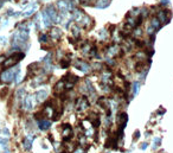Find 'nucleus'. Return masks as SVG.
Here are the masks:
<instances>
[{
	"label": "nucleus",
	"mask_w": 173,
	"mask_h": 153,
	"mask_svg": "<svg viewBox=\"0 0 173 153\" xmlns=\"http://www.w3.org/2000/svg\"><path fill=\"white\" fill-rule=\"evenodd\" d=\"M39 41H40V43H46L48 42V36L46 35H42L39 37Z\"/></svg>",
	"instance_id": "nucleus-25"
},
{
	"label": "nucleus",
	"mask_w": 173,
	"mask_h": 153,
	"mask_svg": "<svg viewBox=\"0 0 173 153\" xmlns=\"http://www.w3.org/2000/svg\"><path fill=\"white\" fill-rule=\"evenodd\" d=\"M37 10V5H33V6H30L28 7L24 13H23V16L24 17H30V16H32L33 13H35V11Z\"/></svg>",
	"instance_id": "nucleus-17"
},
{
	"label": "nucleus",
	"mask_w": 173,
	"mask_h": 153,
	"mask_svg": "<svg viewBox=\"0 0 173 153\" xmlns=\"http://www.w3.org/2000/svg\"><path fill=\"white\" fill-rule=\"evenodd\" d=\"M88 107H89V100L86 99V96H81L77 100V103H76L77 112H84L85 109H88Z\"/></svg>",
	"instance_id": "nucleus-4"
},
{
	"label": "nucleus",
	"mask_w": 173,
	"mask_h": 153,
	"mask_svg": "<svg viewBox=\"0 0 173 153\" xmlns=\"http://www.w3.org/2000/svg\"><path fill=\"white\" fill-rule=\"evenodd\" d=\"M63 80H64L65 82H68V83L75 84V83L78 81V77L75 76V75H72V74H68V75H65V76L63 77Z\"/></svg>",
	"instance_id": "nucleus-15"
},
{
	"label": "nucleus",
	"mask_w": 173,
	"mask_h": 153,
	"mask_svg": "<svg viewBox=\"0 0 173 153\" xmlns=\"http://www.w3.org/2000/svg\"><path fill=\"white\" fill-rule=\"evenodd\" d=\"M46 97H48V91L46 90H39V91L36 93V101L38 103L44 102L46 100Z\"/></svg>",
	"instance_id": "nucleus-11"
},
{
	"label": "nucleus",
	"mask_w": 173,
	"mask_h": 153,
	"mask_svg": "<svg viewBox=\"0 0 173 153\" xmlns=\"http://www.w3.org/2000/svg\"><path fill=\"white\" fill-rule=\"evenodd\" d=\"M62 36V31L58 28V27H52L51 31H50V37L53 39V41H58Z\"/></svg>",
	"instance_id": "nucleus-12"
},
{
	"label": "nucleus",
	"mask_w": 173,
	"mask_h": 153,
	"mask_svg": "<svg viewBox=\"0 0 173 153\" xmlns=\"http://www.w3.org/2000/svg\"><path fill=\"white\" fill-rule=\"evenodd\" d=\"M158 19L160 20V23H168L171 19V13L167 10H162L158 12Z\"/></svg>",
	"instance_id": "nucleus-7"
},
{
	"label": "nucleus",
	"mask_w": 173,
	"mask_h": 153,
	"mask_svg": "<svg viewBox=\"0 0 173 153\" xmlns=\"http://www.w3.org/2000/svg\"><path fill=\"white\" fill-rule=\"evenodd\" d=\"M139 91V83H135L134 84V94H136Z\"/></svg>",
	"instance_id": "nucleus-27"
},
{
	"label": "nucleus",
	"mask_w": 173,
	"mask_h": 153,
	"mask_svg": "<svg viewBox=\"0 0 173 153\" xmlns=\"http://www.w3.org/2000/svg\"><path fill=\"white\" fill-rule=\"evenodd\" d=\"M78 24L81 25V26H83L84 28H89L90 27V25L93 24V21H91V19H90V17H88L86 14H83L78 20Z\"/></svg>",
	"instance_id": "nucleus-6"
},
{
	"label": "nucleus",
	"mask_w": 173,
	"mask_h": 153,
	"mask_svg": "<svg viewBox=\"0 0 173 153\" xmlns=\"http://www.w3.org/2000/svg\"><path fill=\"white\" fill-rule=\"evenodd\" d=\"M76 68H78L79 70H82V71H84V73H86L89 70V64L88 63H85V62H82V60H77V63H76Z\"/></svg>",
	"instance_id": "nucleus-14"
},
{
	"label": "nucleus",
	"mask_w": 173,
	"mask_h": 153,
	"mask_svg": "<svg viewBox=\"0 0 173 153\" xmlns=\"http://www.w3.org/2000/svg\"><path fill=\"white\" fill-rule=\"evenodd\" d=\"M64 90H67L65 89V82H64V80H62V81L56 83V85H55V93L56 94L61 95V94H63Z\"/></svg>",
	"instance_id": "nucleus-9"
},
{
	"label": "nucleus",
	"mask_w": 173,
	"mask_h": 153,
	"mask_svg": "<svg viewBox=\"0 0 173 153\" xmlns=\"http://www.w3.org/2000/svg\"><path fill=\"white\" fill-rule=\"evenodd\" d=\"M24 94H25V90L23 89V88H20V89H18V91L16 93V97H17V100H19V101H21V99H23V96H24Z\"/></svg>",
	"instance_id": "nucleus-21"
},
{
	"label": "nucleus",
	"mask_w": 173,
	"mask_h": 153,
	"mask_svg": "<svg viewBox=\"0 0 173 153\" xmlns=\"http://www.w3.org/2000/svg\"><path fill=\"white\" fill-rule=\"evenodd\" d=\"M24 57H25V53L24 52H20V51L14 52L13 55H11L9 58H6L4 62H3V68L7 69V68H12V67L17 65Z\"/></svg>",
	"instance_id": "nucleus-2"
},
{
	"label": "nucleus",
	"mask_w": 173,
	"mask_h": 153,
	"mask_svg": "<svg viewBox=\"0 0 173 153\" xmlns=\"http://www.w3.org/2000/svg\"><path fill=\"white\" fill-rule=\"evenodd\" d=\"M23 146H24V149L25 151H30L32 148V140L30 138H25L23 140Z\"/></svg>",
	"instance_id": "nucleus-16"
},
{
	"label": "nucleus",
	"mask_w": 173,
	"mask_h": 153,
	"mask_svg": "<svg viewBox=\"0 0 173 153\" xmlns=\"http://www.w3.org/2000/svg\"><path fill=\"white\" fill-rule=\"evenodd\" d=\"M108 5H109V0H99L96 7H99V9H106V7H108Z\"/></svg>",
	"instance_id": "nucleus-19"
},
{
	"label": "nucleus",
	"mask_w": 173,
	"mask_h": 153,
	"mask_svg": "<svg viewBox=\"0 0 173 153\" xmlns=\"http://www.w3.org/2000/svg\"><path fill=\"white\" fill-rule=\"evenodd\" d=\"M38 127H39V130H42V131H46V130H49V128L51 127V122H50L49 120L42 119V120L38 121Z\"/></svg>",
	"instance_id": "nucleus-13"
},
{
	"label": "nucleus",
	"mask_w": 173,
	"mask_h": 153,
	"mask_svg": "<svg viewBox=\"0 0 173 153\" xmlns=\"http://www.w3.org/2000/svg\"><path fill=\"white\" fill-rule=\"evenodd\" d=\"M78 26H74L72 27V33H74V36L75 37H78V35H79V32H78Z\"/></svg>",
	"instance_id": "nucleus-24"
},
{
	"label": "nucleus",
	"mask_w": 173,
	"mask_h": 153,
	"mask_svg": "<svg viewBox=\"0 0 173 153\" xmlns=\"http://www.w3.org/2000/svg\"><path fill=\"white\" fill-rule=\"evenodd\" d=\"M45 12H46V14L49 16V18L51 19V21L56 23V20H57V17H58V13L56 12L55 7H53V6H48V7L45 9Z\"/></svg>",
	"instance_id": "nucleus-8"
},
{
	"label": "nucleus",
	"mask_w": 173,
	"mask_h": 153,
	"mask_svg": "<svg viewBox=\"0 0 173 153\" xmlns=\"http://www.w3.org/2000/svg\"><path fill=\"white\" fill-rule=\"evenodd\" d=\"M70 65V62L68 59H61V67L62 68H68Z\"/></svg>",
	"instance_id": "nucleus-22"
},
{
	"label": "nucleus",
	"mask_w": 173,
	"mask_h": 153,
	"mask_svg": "<svg viewBox=\"0 0 173 153\" xmlns=\"http://www.w3.org/2000/svg\"><path fill=\"white\" fill-rule=\"evenodd\" d=\"M7 142H9V140L6 138H0V145H1L4 148L7 147Z\"/></svg>",
	"instance_id": "nucleus-23"
},
{
	"label": "nucleus",
	"mask_w": 173,
	"mask_h": 153,
	"mask_svg": "<svg viewBox=\"0 0 173 153\" xmlns=\"http://www.w3.org/2000/svg\"><path fill=\"white\" fill-rule=\"evenodd\" d=\"M23 107H24L25 110H31L32 109L33 105H32V96L31 95L25 96V99L23 101Z\"/></svg>",
	"instance_id": "nucleus-10"
},
{
	"label": "nucleus",
	"mask_w": 173,
	"mask_h": 153,
	"mask_svg": "<svg viewBox=\"0 0 173 153\" xmlns=\"http://www.w3.org/2000/svg\"><path fill=\"white\" fill-rule=\"evenodd\" d=\"M42 16H43V21H44V25H45L46 27H49V26L51 25V19L49 18V16L46 14V12H45V11H43V12H42Z\"/></svg>",
	"instance_id": "nucleus-18"
},
{
	"label": "nucleus",
	"mask_w": 173,
	"mask_h": 153,
	"mask_svg": "<svg viewBox=\"0 0 173 153\" xmlns=\"http://www.w3.org/2000/svg\"><path fill=\"white\" fill-rule=\"evenodd\" d=\"M4 153H10V151H5V152H4Z\"/></svg>",
	"instance_id": "nucleus-30"
},
{
	"label": "nucleus",
	"mask_w": 173,
	"mask_h": 153,
	"mask_svg": "<svg viewBox=\"0 0 173 153\" xmlns=\"http://www.w3.org/2000/svg\"><path fill=\"white\" fill-rule=\"evenodd\" d=\"M19 73H20L19 68H13V67L7 68V69H5V70H3L1 73H0V82L9 84L14 80L16 75L19 74Z\"/></svg>",
	"instance_id": "nucleus-1"
},
{
	"label": "nucleus",
	"mask_w": 173,
	"mask_h": 153,
	"mask_svg": "<svg viewBox=\"0 0 173 153\" xmlns=\"http://www.w3.org/2000/svg\"><path fill=\"white\" fill-rule=\"evenodd\" d=\"M146 147H147V144H143V145L141 146V148H142V149H143V148H146Z\"/></svg>",
	"instance_id": "nucleus-29"
},
{
	"label": "nucleus",
	"mask_w": 173,
	"mask_h": 153,
	"mask_svg": "<svg viewBox=\"0 0 173 153\" xmlns=\"http://www.w3.org/2000/svg\"><path fill=\"white\" fill-rule=\"evenodd\" d=\"M72 128L70 125L68 124H64L63 125V133H62V138H63V141H69L71 138H72Z\"/></svg>",
	"instance_id": "nucleus-5"
},
{
	"label": "nucleus",
	"mask_w": 173,
	"mask_h": 153,
	"mask_svg": "<svg viewBox=\"0 0 173 153\" xmlns=\"http://www.w3.org/2000/svg\"><path fill=\"white\" fill-rule=\"evenodd\" d=\"M3 134H4L5 137H10V131H9V128H4V130H3Z\"/></svg>",
	"instance_id": "nucleus-26"
},
{
	"label": "nucleus",
	"mask_w": 173,
	"mask_h": 153,
	"mask_svg": "<svg viewBox=\"0 0 173 153\" xmlns=\"http://www.w3.org/2000/svg\"><path fill=\"white\" fill-rule=\"evenodd\" d=\"M63 153H65V152H63Z\"/></svg>",
	"instance_id": "nucleus-31"
},
{
	"label": "nucleus",
	"mask_w": 173,
	"mask_h": 153,
	"mask_svg": "<svg viewBox=\"0 0 173 153\" xmlns=\"http://www.w3.org/2000/svg\"><path fill=\"white\" fill-rule=\"evenodd\" d=\"M151 27H153L154 30H158L160 28V20L157 18V19H153L152 23H151Z\"/></svg>",
	"instance_id": "nucleus-20"
},
{
	"label": "nucleus",
	"mask_w": 173,
	"mask_h": 153,
	"mask_svg": "<svg viewBox=\"0 0 173 153\" xmlns=\"http://www.w3.org/2000/svg\"><path fill=\"white\" fill-rule=\"evenodd\" d=\"M3 5H4V0H0V9L3 7Z\"/></svg>",
	"instance_id": "nucleus-28"
},
{
	"label": "nucleus",
	"mask_w": 173,
	"mask_h": 153,
	"mask_svg": "<svg viewBox=\"0 0 173 153\" xmlns=\"http://www.w3.org/2000/svg\"><path fill=\"white\" fill-rule=\"evenodd\" d=\"M57 7H58V10L62 14H65L67 12L72 10V4L70 0H60V1L57 3Z\"/></svg>",
	"instance_id": "nucleus-3"
}]
</instances>
